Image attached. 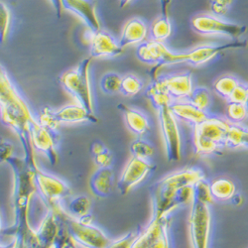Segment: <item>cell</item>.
<instances>
[{"instance_id": "obj_1", "label": "cell", "mask_w": 248, "mask_h": 248, "mask_svg": "<svg viewBox=\"0 0 248 248\" xmlns=\"http://www.w3.org/2000/svg\"><path fill=\"white\" fill-rule=\"evenodd\" d=\"M0 119L18 136L24 150V160L34 172L39 170L31 140V125L36 120L23 96L15 88L6 70L0 64Z\"/></svg>"}, {"instance_id": "obj_2", "label": "cell", "mask_w": 248, "mask_h": 248, "mask_svg": "<svg viewBox=\"0 0 248 248\" xmlns=\"http://www.w3.org/2000/svg\"><path fill=\"white\" fill-rule=\"evenodd\" d=\"M14 173L13 206L15 222L8 233L14 236V240L22 242L30 248H38L40 245L36 232L29 223V205L33 194L37 191L35 184V172L32 171L24 159L12 156L7 162Z\"/></svg>"}, {"instance_id": "obj_3", "label": "cell", "mask_w": 248, "mask_h": 248, "mask_svg": "<svg viewBox=\"0 0 248 248\" xmlns=\"http://www.w3.org/2000/svg\"><path fill=\"white\" fill-rule=\"evenodd\" d=\"M202 179H204V174L197 167L182 169L162 178L152 190V217L170 216L178 209L175 202L177 192L188 186H194Z\"/></svg>"}, {"instance_id": "obj_4", "label": "cell", "mask_w": 248, "mask_h": 248, "mask_svg": "<svg viewBox=\"0 0 248 248\" xmlns=\"http://www.w3.org/2000/svg\"><path fill=\"white\" fill-rule=\"evenodd\" d=\"M230 123L225 118L211 115L193 129V148L196 155L209 156L225 147Z\"/></svg>"}, {"instance_id": "obj_5", "label": "cell", "mask_w": 248, "mask_h": 248, "mask_svg": "<svg viewBox=\"0 0 248 248\" xmlns=\"http://www.w3.org/2000/svg\"><path fill=\"white\" fill-rule=\"evenodd\" d=\"M92 59V57L84 59L77 68L62 74L59 80L62 87L78 101V105L94 113L93 96L90 79Z\"/></svg>"}, {"instance_id": "obj_6", "label": "cell", "mask_w": 248, "mask_h": 248, "mask_svg": "<svg viewBox=\"0 0 248 248\" xmlns=\"http://www.w3.org/2000/svg\"><path fill=\"white\" fill-rule=\"evenodd\" d=\"M136 56L143 63L155 66L151 73L152 78H155L158 76V70L165 66L186 63V53H174L163 42L152 39L138 45Z\"/></svg>"}, {"instance_id": "obj_7", "label": "cell", "mask_w": 248, "mask_h": 248, "mask_svg": "<svg viewBox=\"0 0 248 248\" xmlns=\"http://www.w3.org/2000/svg\"><path fill=\"white\" fill-rule=\"evenodd\" d=\"M56 213L65 223L71 239L75 243L85 248H106L109 244V238L98 227L80 223L63 209L56 211Z\"/></svg>"}, {"instance_id": "obj_8", "label": "cell", "mask_w": 248, "mask_h": 248, "mask_svg": "<svg viewBox=\"0 0 248 248\" xmlns=\"http://www.w3.org/2000/svg\"><path fill=\"white\" fill-rule=\"evenodd\" d=\"M35 184L48 211L56 212L62 209L61 201L71 194L69 185L65 181L40 169L35 172Z\"/></svg>"}, {"instance_id": "obj_9", "label": "cell", "mask_w": 248, "mask_h": 248, "mask_svg": "<svg viewBox=\"0 0 248 248\" xmlns=\"http://www.w3.org/2000/svg\"><path fill=\"white\" fill-rule=\"evenodd\" d=\"M193 29L203 36L220 35L237 40L242 37L247 28L243 25L224 21L215 15L199 14L192 19Z\"/></svg>"}, {"instance_id": "obj_10", "label": "cell", "mask_w": 248, "mask_h": 248, "mask_svg": "<svg viewBox=\"0 0 248 248\" xmlns=\"http://www.w3.org/2000/svg\"><path fill=\"white\" fill-rule=\"evenodd\" d=\"M158 115L167 160L178 162L182 158V138L178 120L171 112L170 108L159 109Z\"/></svg>"}, {"instance_id": "obj_11", "label": "cell", "mask_w": 248, "mask_h": 248, "mask_svg": "<svg viewBox=\"0 0 248 248\" xmlns=\"http://www.w3.org/2000/svg\"><path fill=\"white\" fill-rule=\"evenodd\" d=\"M211 225L210 206L194 202L190 217V232L194 248H209Z\"/></svg>"}, {"instance_id": "obj_12", "label": "cell", "mask_w": 248, "mask_h": 248, "mask_svg": "<svg viewBox=\"0 0 248 248\" xmlns=\"http://www.w3.org/2000/svg\"><path fill=\"white\" fill-rule=\"evenodd\" d=\"M155 169V165L147 160L132 157L124 168L117 184V189L122 196L127 195L142 181L145 180Z\"/></svg>"}, {"instance_id": "obj_13", "label": "cell", "mask_w": 248, "mask_h": 248, "mask_svg": "<svg viewBox=\"0 0 248 248\" xmlns=\"http://www.w3.org/2000/svg\"><path fill=\"white\" fill-rule=\"evenodd\" d=\"M247 41H233L222 45H201L186 53V63L194 67L202 66L223 52L242 49L247 46Z\"/></svg>"}, {"instance_id": "obj_14", "label": "cell", "mask_w": 248, "mask_h": 248, "mask_svg": "<svg viewBox=\"0 0 248 248\" xmlns=\"http://www.w3.org/2000/svg\"><path fill=\"white\" fill-rule=\"evenodd\" d=\"M31 140L34 149L45 154L52 166L58 164L59 155L56 149L59 140L58 132H52L42 127L36 119L31 125Z\"/></svg>"}, {"instance_id": "obj_15", "label": "cell", "mask_w": 248, "mask_h": 248, "mask_svg": "<svg viewBox=\"0 0 248 248\" xmlns=\"http://www.w3.org/2000/svg\"><path fill=\"white\" fill-rule=\"evenodd\" d=\"M124 49L119 45L118 41L108 31L99 30L91 32L90 53L94 59L114 58L123 54Z\"/></svg>"}, {"instance_id": "obj_16", "label": "cell", "mask_w": 248, "mask_h": 248, "mask_svg": "<svg viewBox=\"0 0 248 248\" xmlns=\"http://www.w3.org/2000/svg\"><path fill=\"white\" fill-rule=\"evenodd\" d=\"M63 8L76 14L93 33L101 30L96 13V0H62Z\"/></svg>"}, {"instance_id": "obj_17", "label": "cell", "mask_w": 248, "mask_h": 248, "mask_svg": "<svg viewBox=\"0 0 248 248\" xmlns=\"http://www.w3.org/2000/svg\"><path fill=\"white\" fill-rule=\"evenodd\" d=\"M170 223V216L161 218L152 217L145 229L139 232L131 248H151L165 232L169 231Z\"/></svg>"}, {"instance_id": "obj_18", "label": "cell", "mask_w": 248, "mask_h": 248, "mask_svg": "<svg viewBox=\"0 0 248 248\" xmlns=\"http://www.w3.org/2000/svg\"><path fill=\"white\" fill-rule=\"evenodd\" d=\"M163 78L167 92L174 101L187 100L189 98L194 90L191 73L163 75Z\"/></svg>"}, {"instance_id": "obj_19", "label": "cell", "mask_w": 248, "mask_h": 248, "mask_svg": "<svg viewBox=\"0 0 248 248\" xmlns=\"http://www.w3.org/2000/svg\"><path fill=\"white\" fill-rule=\"evenodd\" d=\"M170 110L177 120L188 123L193 127L208 119L212 114L193 106L188 100L174 101L170 106Z\"/></svg>"}, {"instance_id": "obj_20", "label": "cell", "mask_w": 248, "mask_h": 248, "mask_svg": "<svg viewBox=\"0 0 248 248\" xmlns=\"http://www.w3.org/2000/svg\"><path fill=\"white\" fill-rule=\"evenodd\" d=\"M148 36V27L140 18H132L124 25L120 38L119 45L124 49L128 46L137 45L146 41Z\"/></svg>"}, {"instance_id": "obj_21", "label": "cell", "mask_w": 248, "mask_h": 248, "mask_svg": "<svg viewBox=\"0 0 248 248\" xmlns=\"http://www.w3.org/2000/svg\"><path fill=\"white\" fill-rule=\"evenodd\" d=\"M114 173L111 168H98L90 179V189L98 198H108L113 190Z\"/></svg>"}, {"instance_id": "obj_22", "label": "cell", "mask_w": 248, "mask_h": 248, "mask_svg": "<svg viewBox=\"0 0 248 248\" xmlns=\"http://www.w3.org/2000/svg\"><path fill=\"white\" fill-rule=\"evenodd\" d=\"M145 95L157 110L164 108H170L174 102L173 98L167 92L163 75L157 76L153 78L152 82L145 91Z\"/></svg>"}, {"instance_id": "obj_23", "label": "cell", "mask_w": 248, "mask_h": 248, "mask_svg": "<svg viewBox=\"0 0 248 248\" xmlns=\"http://www.w3.org/2000/svg\"><path fill=\"white\" fill-rule=\"evenodd\" d=\"M118 108L122 111L126 125L131 132L138 136H144L150 131L149 119L143 112L125 105H119Z\"/></svg>"}, {"instance_id": "obj_24", "label": "cell", "mask_w": 248, "mask_h": 248, "mask_svg": "<svg viewBox=\"0 0 248 248\" xmlns=\"http://www.w3.org/2000/svg\"><path fill=\"white\" fill-rule=\"evenodd\" d=\"M56 115L60 123H80L90 122L97 123L98 118L93 112L89 111L80 105H71L56 111Z\"/></svg>"}, {"instance_id": "obj_25", "label": "cell", "mask_w": 248, "mask_h": 248, "mask_svg": "<svg viewBox=\"0 0 248 248\" xmlns=\"http://www.w3.org/2000/svg\"><path fill=\"white\" fill-rule=\"evenodd\" d=\"M210 191L214 201L229 202L237 194V188L232 180L226 177H219L210 183Z\"/></svg>"}, {"instance_id": "obj_26", "label": "cell", "mask_w": 248, "mask_h": 248, "mask_svg": "<svg viewBox=\"0 0 248 248\" xmlns=\"http://www.w3.org/2000/svg\"><path fill=\"white\" fill-rule=\"evenodd\" d=\"M225 147L231 149H248V128L240 124L230 123L225 137Z\"/></svg>"}, {"instance_id": "obj_27", "label": "cell", "mask_w": 248, "mask_h": 248, "mask_svg": "<svg viewBox=\"0 0 248 248\" xmlns=\"http://www.w3.org/2000/svg\"><path fill=\"white\" fill-rule=\"evenodd\" d=\"M172 33V25L170 22L169 16L162 15L153 22L150 29V36L152 40L164 42L168 39Z\"/></svg>"}, {"instance_id": "obj_28", "label": "cell", "mask_w": 248, "mask_h": 248, "mask_svg": "<svg viewBox=\"0 0 248 248\" xmlns=\"http://www.w3.org/2000/svg\"><path fill=\"white\" fill-rule=\"evenodd\" d=\"M130 153L132 157L150 161L155 154V148L149 141L140 137L131 143Z\"/></svg>"}, {"instance_id": "obj_29", "label": "cell", "mask_w": 248, "mask_h": 248, "mask_svg": "<svg viewBox=\"0 0 248 248\" xmlns=\"http://www.w3.org/2000/svg\"><path fill=\"white\" fill-rule=\"evenodd\" d=\"M239 80L232 76H223L218 78L214 84L216 93L224 99H229L235 88L239 85Z\"/></svg>"}, {"instance_id": "obj_30", "label": "cell", "mask_w": 248, "mask_h": 248, "mask_svg": "<svg viewBox=\"0 0 248 248\" xmlns=\"http://www.w3.org/2000/svg\"><path fill=\"white\" fill-rule=\"evenodd\" d=\"M187 100L201 110L208 111L212 103L211 92L204 87L195 88Z\"/></svg>"}, {"instance_id": "obj_31", "label": "cell", "mask_w": 248, "mask_h": 248, "mask_svg": "<svg viewBox=\"0 0 248 248\" xmlns=\"http://www.w3.org/2000/svg\"><path fill=\"white\" fill-rule=\"evenodd\" d=\"M143 89V81L134 75H126L122 77L120 93L124 96H134Z\"/></svg>"}, {"instance_id": "obj_32", "label": "cell", "mask_w": 248, "mask_h": 248, "mask_svg": "<svg viewBox=\"0 0 248 248\" xmlns=\"http://www.w3.org/2000/svg\"><path fill=\"white\" fill-rule=\"evenodd\" d=\"M37 121L41 126L52 132H58L61 124L57 118L56 111H54L49 107H45L40 110Z\"/></svg>"}, {"instance_id": "obj_33", "label": "cell", "mask_w": 248, "mask_h": 248, "mask_svg": "<svg viewBox=\"0 0 248 248\" xmlns=\"http://www.w3.org/2000/svg\"><path fill=\"white\" fill-rule=\"evenodd\" d=\"M248 118L244 103L229 102L225 110V119L233 124H240Z\"/></svg>"}, {"instance_id": "obj_34", "label": "cell", "mask_w": 248, "mask_h": 248, "mask_svg": "<svg viewBox=\"0 0 248 248\" xmlns=\"http://www.w3.org/2000/svg\"><path fill=\"white\" fill-rule=\"evenodd\" d=\"M92 201L87 196H78L75 198L69 204V212L74 217H80L90 214Z\"/></svg>"}, {"instance_id": "obj_35", "label": "cell", "mask_w": 248, "mask_h": 248, "mask_svg": "<svg viewBox=\"0 0 248 248\" xmlns=\"http://www.w3.org/2000/svg\"><path fill=\"white\" fill-rule=\"evenodd\" d=\"M122 77L118 74L110 72L103 75L100 79V89L101 91L108 94H114L120 93Z\"/></svg>"}, {"instance_id": "obj_36", "label": "cell", "mask_w": 248, "mask_h": 248, "mask_svg": "<svg viewBox=\"0 0 248 248\" xmlns=\"http://www.w3.org/2000/svg\"><path fill=\"white\" fill-rule=\"evenodd\" d=\"M194 202L208 205L214 202L210 191V183L205 180V178L194 185Z\"/></svg>"}, {"instance_id": "obj_37", "label": "cell", "mask_w": 248, "mask_h": 248, "mask_svg": "<svg viewBox=\"0 0 248 248\" xmlns=\"http://www.w3.org/2000/svg\"><path fill=\"white\" fill-rule=\"evenodd\" d=\"M10 25V12L7 6L0 1V44H3L9 30Z\"/></svg>"}, {"instance_id": "obj_38", "label": "cell", "mask_w": 248, "mask_h": 248, "mask_svg": "<svg viewBox=\"0 0 248 248\" xmlns=\"http://www.w3.org/2000/svg\"><path fill=\"white\" fill-rule=\"evenodd\" d=\"M139 232H138V231L130 232L114 241H110L109 244L106 248H131L134 241L136 240Z\"/></svg>"}, {"instance_id": "obj_39", "label": "cell", "mask_w": 248, "mask_h": 248, "mask_svg": "<svg viewBox=\"0 0 248 248\" xmlns=\"http://www.w3.org/2000/svg\"><path fill=\"white\" fill-rule=\"evenodd\" d=\"M233 0H211V11L215 16H224L231 9Z\"/></svg>"}, {"instance_id": "obj_40", "label": "cell", "mask_w": 248, "mask_h": 248, "mask_svg": "<svg viewBox=\"0 0 248 248\" xmlns=\"http://www.w3.org/2000/svg\"><path fill=\"white\" fill-rule=\"evenodd\" d=\"M93 161L97 165L98 168H111L113 163V156L110 150L108 148L103 152L93 156Z\"/></svg>"}, {"instance_id": "obj_41", "label": "cell", "mask_w": 248, "mask_h": 248, "mask_svg": "<svg viewBox=\"0 0 248 248\" xmlns=\"http://www.w3.org/2000/svg\"><path fill=\"white\" fill-rule=\"evenodd\" d=\"M13 153L14 147L12 144L4 138L0 137V164L7 162V160L13 156Z\"/></svg>"}, {"instance_id": "obj_42", "label": "cell", "mask_w": 248, "mask_h": 248, "mask_svg": "<svg viewBox=\"0 0 248 248\" xmlns=\"http://www.w3.org/2000/svg\"><path fill=\"white\" fill-rule=\"evenodd\" d=\"M247 98V85L239 82V85L235 88L230 98L227 99V102H237L244 103Z\"/></svg>"}, {"instance_id": "obj_43", "label": "cell", "mask_w": 248, "mask_h": 248, "mask_svg": "<svg viewBox=\"0 0 248 248\" xmlns=\"http://www.w3.org/2000/svg\"><path fill=\"white\" fill-rule=\"evenodd\" d=\"M106 149H108V147H107L102 142H100V141H94V142L92 143L90 151H91V154H92L93 157V156H95V155H97V154L103 152Z\"/></svg>"}, {"instance_id": "obj_44", "label": "cell", "mask_w": 248, "mask_h": 248, "mask_svg": "<svg viewBox=\"0 0 248 248\" xmlns=\"http://www.w3.org/2000/svg\"><path fill=\"white\" fill-rule=\"evenodd\" d=\"M50 1L54 6V9H55V12H56L57 16L61 17L62 11H63V9H64L63 4H62V0H50Z\"/></svg>"}, {"instance_id": "obj_45", "label": "cell", "mask_w": 248, "mask_h": 248, "mask_svg": "<svg viewBox=\"0 0 248 248\" xmlns=\"http://www.w3.org/2000/svg\"><path fill=\"white\" fill-rule=\"evenodd\" d=\"M160 3H161L162 15L168 16L169 7H170V4H171V0H160Z\"/></svg>"}, {"instance_id": "obj_46", "label": "cell", "mask_w": 248, "mask_h": 248, "mask_svg": "<svg viewBox=\"0 0 248 248\" xmlns=\"http://www.w3.org/2000/svg\"><path fill=\"white\" fill-rule=\"evenodd\" d=\"M78 220L80 223H82V224L91 225V224H93V216H92L91 214H88V215H86V216H82V217H78Z\"/></svg>"}, {"instance_id": "obj_47", "label": "cell", "mask_w": 248, "mask_h": 248, "mask_svg": "<svg viewBox=\"0 0 248 248\" xmlns=\"http://www.w3.org/2000/svg\"><path fill=\"white\" fill-rule=\"evenodd\" d=\"M12 248H30V247H28L27 245H25V244L22 243V242H19V241L13 240V247H12Z\"/></svg>"}, {"instance_id": "obj_48", "label": "cell", "mask_w": 248, "mask_h": 248, "mask_svg": "<svg viewBox=\"0 0 248 248\" xmlns=\"http://www.w3.org/2000/svg\"><path fill=\"white\" fill-rule=\"evenodd\" d=\"M131 1H132V0H120L119 5H120L121 8H124L126 5H128Z\"/></svg>"}, {"instance_id": "obj_49", "label": "cell", "mask_w": 248, "mask_h": 248, "mask_svg": "<svg viewBox=\"0 0 248 248\" xmlns=\"http://www.w3.org/2000/svg\"><path fill=\"white\" fill-rule=\"evenodd\" d=\"M65 248H76V246H75V242L73 241V240H71L67 245H66V247Z\"/></svg>"}, {"instance_id": "obj_50", "label": "cell", "mask_w": 248, "mask_h": 248, "mask_svg": "<svg viewBox=\"0 0 248 248\" xmlns=\"http://www.w3.org/2000/svg\"><path fill=\"white\" fill-rule=\"evenodd\" d=\"M244 106H245V108H246V111H247V115H248V85H247V98H246V101L244 102Z\"/></svg>"}, {"instance_id": "obj_51", "label": "cell", "mask_w": 248, "mask_h": 248, "mask_svg": "<svg viewBox=\"0 0 248 248\" xmlns=\"http://www.w3.org/2000/svg\"><path fill=\"white\" fill-rule=\"evenodd\" d=\"M13 247V242H11L10 244L6 245V246H0V248H12Z\"/></svg>"}, {"instance_id": "obj_52", "label": "cell", "mask_w": 248, "mask_h": 248, "mask_svg": "<svg viewBox=\"0 0 248 248\" xmlns=\"http://www.w3.org/2000/svg\"><path fill=\"white\" fill-rule=\"evenodd\" d=\"M0 232H1V217H0Z\"/></svg>"}]
</instances>
